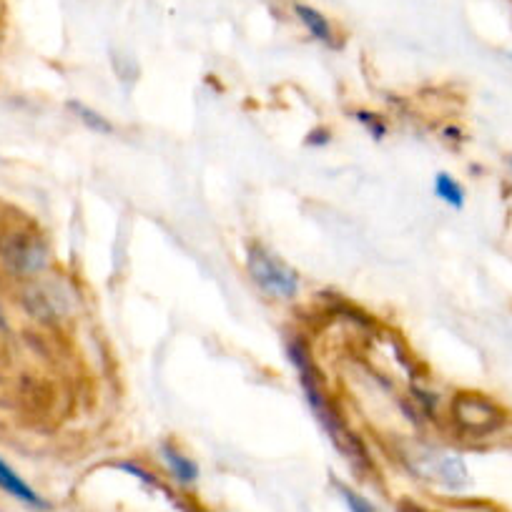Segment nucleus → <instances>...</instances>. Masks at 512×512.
Listing matches in <instances>:
<instances>
[{
	"label": "nucleus",
	"mask_w": 512,
	"mask_h": 512,
	"mask_svg": "<svg viewBox=\"0 0 512 512\" xmlns=\"http://www.w3.org/2000/svg\"><path fill=\"white\" fill-rule=\"evenodd\" d=\"M249 274L259 287L267 294L279 299H292L299 292V277L292 267L277 259L272 251H267L264 246H254L249 251Z\"/></svg>",
	"instance_id": "nucleus-1"
},
{
	"label": "nucleus",
	"mask_w": 512,
	"mask_h": 512,
	"mask_svg": "<svg viewBox=\"0 0 512 512\" xmlns=\"http://www.w3.org/2000/svg\"><path fill=\"white\" fill-rule=\"evenodd\" d=\"M0 490L8 492V495L16 497V500L26 502V505L38 507V510H46L48 507V502L43 500V497L38 495V492L33 490V487L28 485V482L23 480L16 470H11V467H8L3 460H0Z\"/></svg>",
	"instance_id": "nucleus-2"
},
{
	"label": "nucleus",
	"mask_w": 512,
	"mask_h": 512,
	"mask_svg": "<svg viewBox=\"0 0 512 512\" xmlns=\"http://www.w3.org/2000/svg\"><path fill=\"white\" fill-rule=\"evenodd\" d=\"M161 455H164L166 467H169L171 477H174L176 482H181V485H194V482L199 480V467H196V462L189 460L186 455H181L176 447H161Z\"/></svg>",
	"instance_id": "nucleus-3"
},
{
	"label": "nucleus",
	"mask_w": 512,
	"mask_h": 512,
	"mask_svg": "<svg viewBox=\"0 0 512 512\" xmlns=\"http://www.w3.org/2000/svg\"><path fill=\"white\" fill-rule=\"evenodd\" d=\"M294 13H297L299 21L304 23V28H307L309 33H312L317 41L327 43V46H332L334 43V33H332V26H329L327 18L322 16V13L317 11V8L307 6V3H294Z\"/></svg>",
	"instance_id": "nucleus-4"
},
{
	"label": "nucleus",
	"mask_w": 512,
	"mask_h": 512,
	"mask_svg": "<svg viewBox=\"0 0 512 512\" xmlns=\"http://www.w3.org/2000/svg\"><path fill=\"white\" fill-rule=\"evenodd\" d=\"M435 194L440 196L445 204L455 206V209H462V206H465V191H462V186L457 184L450 174L435 176Z\"/></svg>",
	"instance_id": "nucleus-5"
},
{
	"label": "nucleus",
	"mask_w": 512,
	"mask_h": 512,
	"mask_svg": "<svg viewBox=\"0 0 512 512\" xmlns=\"http://www.w3.org/2000/svg\"><path fill=\"white\" fill-rule=\"evenodd\" d=\"M339 490H342V497H344V502H347L349 512H374V507L369 505L362 495H357V492L347 490V487H342V485H339Z\"/></svg>",
	"instance_id": "nucleus-6"
}]
</instances>
